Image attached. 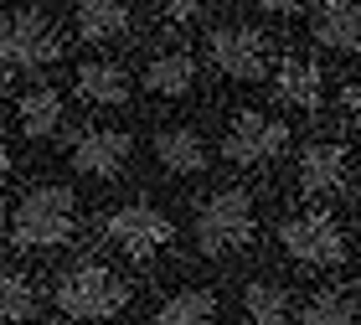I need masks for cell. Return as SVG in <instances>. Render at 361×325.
I'll return each mask as SVG.
<instances>
[{"label":"cell","mask_w":361,"mask_h":325,"mask_svg":"<svg viewBox=\"0 0 361 325\" xmlns=\"http://www.w3.org/2000/svg\"><path fill=\"white\" fill-rule=\"evenodd\" d=\"M279 57L274 31L253 26V21H217L207 31V68L222 78V83H264L269 68Z\"/></svg>","instance_id":"obj_5"},{"label":"cell","mask_w":361,"mask_h":325,"mask_svg":"<svg viewBox=\"0 0 361 325\" xmlns=\"http://www.w3.org/2000/svg\"><path fill=\"white\" fill-rule=\"evenodd\" d=\"M73 93L93 109H124L135 99V78L119 57H83L73 73Z\"/></svg>","instance_id":"obj_16"},{"label":"cell","mask_w":361,"mask_h":325,"mask_svg":"<svg viewBox=\"0 0 361 325\" xmlns=\"http://www.w3.org/2000/svg\"><path fill=\"white\" fill-rule=\"evenodd\" d=\"M274 243L305 269H341L351 258V233L331 207H294L274 222Z\"/></svg>","instance_id":"obj_4"},{"label":"cell","mask_w":361,"mask_h":325,"mask_svg":"<svg viewBox=\"0 0 361 325\" xmlns=\"http://www.w3.org/2000/svg\"><path fill=\"white\" fill-rule=\"evenodd\" d=\"M202 68H207V57H196L191 47H180V42H166V47H155V52H145L140 62V88L150 93V99H191L196 83H202Z\"/></svg>","instance_id":"obj_10"},{"label":"cell","mask_w":361,"mask_h":325,"mask_svg":"<svg viewBox=\"0 0 361 325\" xmlns=\"http://www.w3.org/2000/svg\"><path fill=\"white\" fill-rule=\"evenodd\" d=\"M155 21H166V31H186L191 21H207V6H196V0H171V6L155 11Z\"/></svg>","instance_id":"obj_22"},{"label":"cell","mask_w":361,"mask_h":325,"mask_svg":"<svg viewBox=\"0 0 361 325\" xmlns=\"http://www.w3.org/2000/svg\"><path fill=\"white\" fill-rule=\"evenodd\" d=\"M300 325H361V300L341 284H315L300 295Z\"/></svg>","instance_id":"obj_20"},{"label":"cell","mask_w":361,"mask_h":325,"mask_svg":"<svg viewBox=\"0 0 361 325\" xmlns=\"http://www.w3.org/2000/svg\"><path fill=\"white\" fill-rule=\"evenodd\" d=\"M62 57V31L52 21L47 6H11L6 21H0V62H6V78L21 73H42Z\"/></svg>","instance_id":"obj_6"},{"label":"cell","mask_w":361,"mask_h":325,"mask_svg":"<svg viewBox=\"0 0 361 325\" xmlns=\"http://www.w3.org/2000/svg\"><path fill=\"white\" fill-rule=\"evenodd\" d=\"M83 233V202L62 181H37L11 202V248L21 253H52Z\"/></svg>","instance_id":"obj_2"},{"label":"cell","mask_w":361,"mask_h":325,"mask_svg":"<svg viewBox=\"0 0 361 325\" xmlns=\"http://www.w3.org/2000/svg\"><path fill=\"white\" fill-rule=\"evenodd\" d=\"M217 150H222L227 166H238V171L274 166V160L289 150V124L274 119V114H264V109H238V114L222 119Z\"/></svg>","instance_id":"obj_8"},{"label":"cell","mask_w":361,"mask_h":325,"mask_svg":"<svg viewBox=\"0 0 361 325\" xmlns=\"http://www.w3.org/2000/svg\"><path fill=\"white\" fill-rule=\"evenodd\" d=\"M150 325H222V300L207 284H180L155 305Z\"/></svg>","instance_id":"obj_18"},{"label":"cell","mask_w":361,"mask_h":325,"mask_svg":"<svg viewBox=\"0 0 361 325\" xmlns=\"http://www.w3.org/2000/svg\"><path fill=\"white\" fill-rule=\"evenodd\" d=\"M98 233H104V243L114 253H124L129 264H155V258L171 253V243H176L171 217L155 212L150 202H124V207H114V212H104Z\"/></svg>","instance_id":"obj_7"},{"label":"cell","mask_w":361,"mask_h":325,"mask_svg":"<svg viewBox=\"0 0 361 325\" xmlns=\"http://www.w3.org/2000/svg\"><path fill=\"white\" fill-rule=\"evenodd\" d=\"M258 243V197L253 186H217L191 212V248L202 258H233Z\"/></svg>","instance_id":"obj_3"},{"label":"cell","mask_w":361,"mask_h":325,"mask_svg":"<svg viewBox=\"0 0 361 325\" xmlns=\"http://www.w3.org/2000/svg\"><path fill=\"white\" fill-rule=\"evenodd\" d=\"M68 26H73V37L88 42V47H114V42L135 37V11L119 6V0H78L68 11Z\"/></svg>","instance_id":"obj_17"},{"label":"cell","mask_w":361,"mask_h":325,"mask_svg":"<svg viewBox=\"0 0 361 325\" xmlns=\"http://www.w3.org/2000/svg\"><path fill=\"white\" fill-rule=\"evenodd\" d=\"M0 305H6V320H11V325H31V320L42 315V289H37V279H31L21 264H11V269H6Z\"/></svg>","instance_id":"obj_21"},{"label":"cell","mask_w":361,"mask_h":325,"mask_svg":"<svg viewBox=\"0 0 361 325\" xmlns=\"http://www.w3.org/2000/svg\"><path fill=\"white\" fill-rule=\"evenodd\" d=\"M243 315H248V325H300V300L279 279L258 274V279L243 284Z\"/></svg>","instance_id":"obj_19"},{"label":"cell","mask_w":361,"mask_h":325,"mask_svg":"<svg viewBox=\"0 0 361 325\" xmlns=\"http://www.w3.org/2000/svg\"><path fill=\"white\" fill-rule=\"evenodd\" d=\"M346 181H351V155L341 140H310L300 150V160H294V186L310 202H325L336 191H346Z\"/></svg>","instance_id":"obj_12"},{"label":"cell","mask_w":361,"mask_h":325,"mask_svg":"<svg viewBox=\"0 0 361 325\" xmlns=\"http://www.w3.org/2000/svg\"><path fill=\"white\" fill-rule=\"evenodd\" d=\"M62 124H68V99L52 83H31L11 99V140L47 145V140L62 135Z\"/></svg>","instance_id":"obj_11"},{"label":"cell","mask_w":361,"mask_h":325,"mask_svg":"<svg viewBox=\"0 0 361 325\" xmlns=\"http://www.w3.org/2000/svg\"><path fill=\"white\" fill-rule=\"evenodd\" d=\"M129 155H135V135L124 124H83L68 140V166L88 181H114V176L129 171Z\"/></svg>","instance_id":"obj_9"},{"label":"cell","mask_w":361,"mask_h":325,"mask_svg":"<svg viewBox=\"0 0 361 325\" xmlns=\"http://www.w3.org/2000/svg\"><path fill=\"white\" fill-rule=\"evenodd\" d=\"M305 31L320 52L356 57L361 52V6L356 0H325V6H305Z\"/></svg>","instance_id":"obj_13"},{"label":"cell","mask_w":361,"mask_h":325,"mask_svg":"<svg viewBox=\"0 0 361 325\" xmlns=\"http://www.w3.org/2000/svg\"><path fill=\"white\" fill-rule=\"evenodd\" d=\"M274 99L294 114H320L325 104V68L310 52H284L274 68Z\"/></svg>","instance_id":"obj_15"},{"label":"cell","mask_w":361,"mask_h":325,"mask_svg":"<svg viewBox=\"0 0 361 325\" xmlns=\"http://www.w3.org/2000/svg\"><path fill=\"white\" fill-rule=\"evenodd\" d=\"M341 114H346L351 135H361V78H356V83H346V88H341Z\"/></svg>","instance_id":"obj_23"},{"label":"cell","mask_w":361,"mask_h":325,"mask_svg":"<svg viewBox=\"0 0 361 325\" xmlns=\"http://www.w3.org/2000/svg\"><path fill=\"white\" fill-rule=\"evenodd\" d=\"M129 305H135V279L114 258H78L52 284V310L68 325H109Z\"/></svg>","instance_id":"obj_1"},{"label":"cell","mask_w":361,"mask_h":325,"mask_svg":"<svg viewBox=\"0 0 361 325\" xmlns=\"http://www.w3.org/2000/svg\"><path fill=\"white\" fill-rule=\"evenodd\" d=\"M150 160L166 176H176V181H186V176H202L207 160H212V145L196 124H160L150 135Z\"/></svg>","instance_id":"obj_14"}]
</instances>
